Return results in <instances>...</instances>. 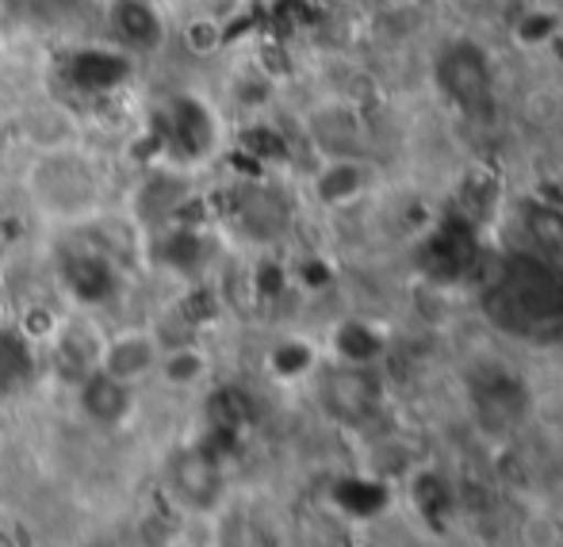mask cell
<instances>
[{
    "mask_svg": "<svg viewBox=\"0 0 563 547\" xmlns=\"http://www.w3.org/2000/svg\"><path fill=\"white\" fill-rule=\"evenodd\" d=\"M31 208L62 226H85L104 215V169L81 146H43L27 169Z\"/></svg>",
    "mask_w": 563,
    "mask_h": 547,
    "instance_id": "obj_1",
    "label": "cell"
},
{
    "mask_svg": "<svg viewBox=\"0 0 563 547\" xmlns=\"http://www.w3.org/2000/svg\"><path fill=\"white\" fill-rule=\"evenodd\" d=\"M165 337L150 326H126L115 333H104V348H100V371L119 379V383L142 387L154 379L157 360H162Z\"/></svg>",
    "mask_w": 563,
    "mask_h": 547,
    "instance_id": "obj_2",
    "label": "cell"
},
{
    "mask_svg": "<svg viewBox=\"0 0 563 547\" xmlns=\"http://www.w3.org/2000/svg\"><path fill=\"white\" fill-rule=\"evenodd\" d=\"M46 345H51V364L62 379L69 383H81L92 371H100V348H104V333L92 319L77 314V319H58L54 330L46 333Z\"/></svg>",
    "mask_w": 563,
    "mask_h": 547,
    "instance_id": "obj_3",
    "label": "cell"
},
{
    "mask_svg": "<svg viewBox=\"0 0 563 547\" xmlns=\"http://www.w3.org/2000/svg\"><path fill=\"white\" fill-rule=\"evenodd\" d=\"M162 123H165V142H169V149L188 157V161H200V157H208L211 149H216L219 119L200 97H173L169 104L162 108Z\"/></svg>",
    "mask_w": 563,
    "mask_h": 547,
    "instance_id": "obj_4",
    "label": "cell"
},
{
    "mask_svg": "<svg viewBox=\"0 0 563 547\" xmlns=\"http://www.w3.org/2000/svg\"><path fill=\"white\" fill-rule=\"evenodd\" d=\"M104 20L115 51L126 58H146L165 43V15L154 0H112Z\"/></svg>",
    "mask_w": 563,
    "mask_h": 547,
    "instance_id": "obj_5",
    "label": "cell"
},
{
    "mask_svg": "<svg viewBox=\"0 0 563 547\" xmlns=\"http://www.w3.org/2000/svg\"><path fill=\"white\" fill-rule=\"evenodd\" d=\"M77 394V414L92 425V429H123L134 417V394L139 387L119 383V379L104 376V371H92L89 379L74 387Z\"/></svg>",
    "mask_w": 563,
    "mask_h": 547,
    "instance_id": "obj_6",
    "label": "cell"
},
{
    "mask_svg": "<svg viewBox=\"0 0 563 547\" xmlns=\"http://www.w3.org/2000/svg\"><path fill=\"white\" fill-rule=\"evenodd\" d=\"M169 490L192 510H211L223 494V467L211 451L180 448L169 459Z\"/></svg>",
    "mask_w": 563,
    "mask_h": 547,
    "instance_id": "obj_7",
    "label": "cell"
},
{
    "mask_svg": "<svg viewBox=\"0 0 563 547\" xmlns=\"http://www.w3.org/2000/svg\"><path fill=\"white\" fill-rule=\"evenodd\" d=\"M62 280H66V291L74 295V303L100 306L115 295L119 265H115L112 253H104L100 245H85V249H77L66 257Z\"/></svg>",
    "mask_w": 563,
    "mask_h": 547,
    "instance_id": "obj_8",
    "label": "cell"
},
{
    "mask_svg": "<svg viewBox=\"0 0 563 547\" xmlns=\"http://www.w3.org/2000/svg\"><path fill=\"white\" fill-rule=\"evenodd\" d=\"M154 379L162 387H169V391H196V387H203L211 379L208 348H200L196 341H177V345L165 341Z\"/></svg>",
    "mask_w": 563,
    "mask_h": 547,
    "instance_id": "obj_9",
    "label": "cell"
}]
</instances>
